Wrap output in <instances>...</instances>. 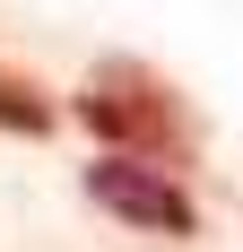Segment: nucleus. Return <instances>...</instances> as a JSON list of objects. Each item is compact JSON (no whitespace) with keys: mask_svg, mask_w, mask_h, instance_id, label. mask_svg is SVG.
Listing matches in <instances>:
<instances>
[{"mask_svg":"<svg viewBox=\"0 0 243 252\" xmlns=\"http://www.w3.org/2000/svg\"><path fill=\"white\" fill-rule=\"evenodd\" d=\"M78 122H87V130H104L122 157H148V165L191 148V130H182V104H174L148 70H104L96 87L78 96Z\"/></svg>","mask_w":243,"mask_h":252,"instance_id":"f257e3e1","label":"nucleus"},{"mask_svg":"<svg viewBox=\"0 0 243 252\" xmlns=\"http://www.w3.org/2000/svg\"><path fill=\"white\" fill-rule=\"evenodd\" d=\"M87 200L104 209V218H122V226H148V235H200V209H191V191L182 183H165L148 157H122V148H104L96 165H87Z\"/></svg>","mask_w":243,"mask_h":252,"instance_id":"f03ea898","label":"nucleus"},{"mask_svg":"<svg viewBox=\"0 0 243 252\" xmlns=\"http://www.w3.org/2000/svg\"><path fill=\"white\" fill-rule=\"evenodd\" d=\"M52 122H61V113H52V96H44V87H35V78H18V70H0V130L44 139Z\"/></svg>","mask_w":243,"mask_h":252,"instance_id":"7ed1b4c3","label":"nucleus"}]
</instances>
